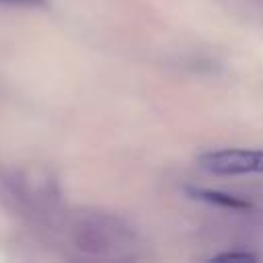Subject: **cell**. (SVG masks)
<instances>
[{
    "instance_id": "3",
    "label": "cell",
    "mask_w": 263,
    "mask_h": 263,
    "mask_svg": "<svg viewBox=\"0 0 263 263\" xmlns=\"http://www.w3.org/2000/svg\"><path fill=\"white\" fill-rule=\"evenodd\" d=\"M214 259H240V261H249V259H255V255H251V253H220Z\"/></svg>"
},
{
    "instance_id": "1",
    "label": "cell",
    "mask_w": 263,
    "mask_h": 263,
    "mask_svg": "<svg viewBox=\"0 0 263 263\" xmlns=\"http://www.w3.org/2000/svg\"><path fill=\"white\" fill-rule=\"evenodd\" d=\"M199 168L212 175H253L263 173V150L224 148L197 156Z\"/></svg>"
},
{
    "instance_id": "2",
    "label": "cell",
    "mask_w": 263,
    "mask_h": 263,
    "mask_svg": "<svg viewBox=\"0 0 263 263\" xmlns=\"http://www.w3.org/2000/svg\"><path fill=\"white\" fill-rule=\"evenodd\" d=\"M189 193L195 199H203V201L218 203V205H224V208H245L247 205L245 201L236 199L234 195H226V193H218V191H210V189H189Z\"/></svg>"
},
{
    "instance_id": "4",
    "label": "cell",
    "mask_w": 263,
    "mask_h": 263,
    "mask_svg": "<svg viewBox=\"0 0 263 263\" xmlns=\"http://www.w3.org/2000/svg\"><path fill=\"white\" fill-rule=\"evenodd\" d=\"M0 2H14V4H41L43 0H0Z\"/></svg>"
}]
</instances>
